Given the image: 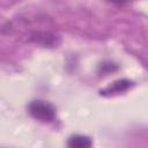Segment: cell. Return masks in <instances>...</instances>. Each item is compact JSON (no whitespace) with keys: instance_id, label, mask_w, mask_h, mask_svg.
I'll list each match as a JSON object with an SVG mask.
<instances>
[{"instance_id":"1","label":"cell","mask_w":148,"mask_h":148,"mask_svg":"<svg viewBox=\"0 0 148 148\" xmlns=\"http://www.w3.org/2000/svg\"><path fill=\"white\" fill-rule=\"evenodd\" d=\"M28 112L34 119L43 123H52L57 118L56 108L51 103L42 99L31 101L28 104Z\"/></svg>"},{"instance_id":"2","label":"cell","mask_w":148,"mask_h":148,"mask_svg":"<svg viewBox=\"0 0 148 148\" xmlns=\"http://www.w3.org/2000/svg\"><path fill=\"white\" fill-rule=\"evenodd\" d=\"M29 42L42 47L54 49L61 44V37L52 30H34L29 35Z\"/></svg>"},{"instance_id":"3","label":"cell","mask_w":148,"mask_h":148,"mask_svg":"<svg viewBox=\"0 0 148 148\" xmlns=\"http://www.w3.org/2000/svg\"><path fill=\"white\" fill-rule=\"evenodd\" d=\"M133 86V83L130 80L126 79H121V80H117L113 83H111L110 86H108L105 89L101 90V95L103 96H111V95H116L123 91H126L128 88H131Z\"/></svg>"},{"instance_id":"4","label":"cell","mask_w":148,"mask_h":148,"mask_svg":"<svg viewBox=\"0 0 148 148\" xmlns=\"http://www.w3.org/2000/svg\"><path fill=\"white\" fill-rule=\"evenodd\" d=\"M67 146L71 148H89L92 146V140L87 135L74 134L68 138Z\"/></svg>"},{"instance_id":"5","label":"cell","mask_w":148,"mask_h":148,"mask_svg":"<svg viewBox=\"0 0 148 148\" xmlns=\"http://www.w3.org/2000/svg\"><path fill=\"white\" fill-rule=\"evenodd\" d=\"M105 1H108L109 3H112V5H116V6L121 7V6L127 5V3H128L130 1H132V0H105Z\"/></svg>"}]
</instances>
